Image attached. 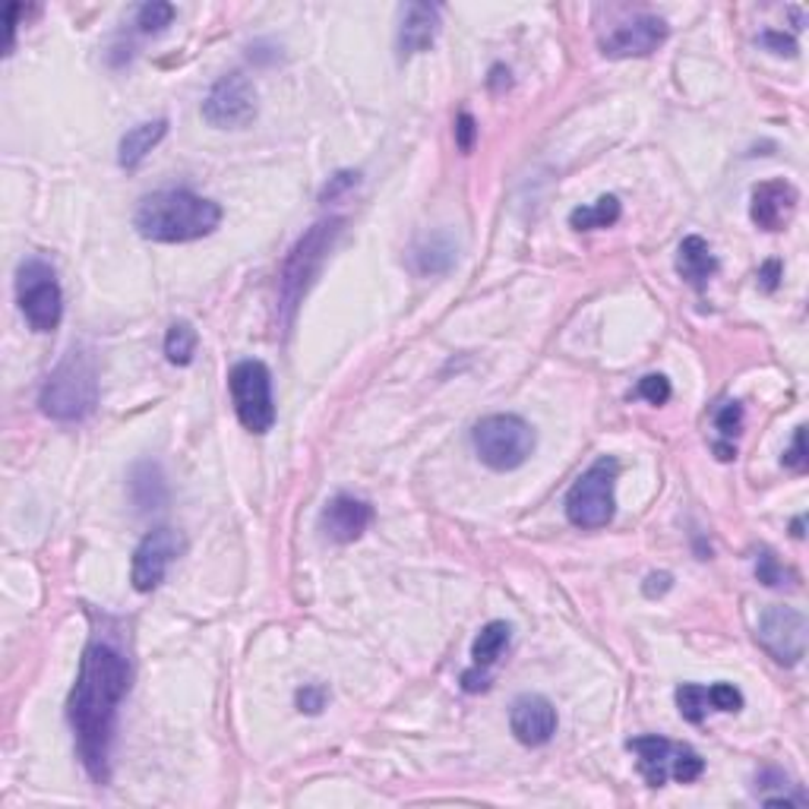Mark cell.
<instances>
[{"instance_id":"d4e9b609","label":"cell","mask_w":809,"mask_h":809,"mask_svg":"<svg viewBox=\"0 0 809 809\" xmlns=\"http://www.w3.org/2000/svg\"><path fill=\"white\" fill-rule=\"evenodd\" d=\"M756 579L768 589H794L797 585V572L787 570L785 563H778V557L772 550H759L756 557Z\"/></svg>"},{"instance_id":"d6986e66","label":"cell","mask_w":809,"mask_h":809,"mask_svg":"<svg viewBox=\"0 0 809 809\" xmlns=\"http://www.w3.org/2000/svg\"><path fill=\"white\" fill-rule=\"evenodd\" d=\"M677 272H680L692 288H699V291L709 285V279L718 272V260H714L709 240L699 238V235L683 238L680 250H677Z\"/></svg>"},{"instance_id":"5bb4252c","label":"cell","mask_w":809,"mask_h":809,"mask_svg":"<svg viewBox=\"0 0 809 809\" xmlns=\"http://www.w3.org/2000/svg\"><path fill=\"white\" fill-rule=\"evenodd\" d=\"M509 727L522 746H544L557 734V709L538 692H525L509 709Z\"/></svg>"},{"instance_id":"7402d4cb","label":"cell","mask_w":809,"mask_h":809,"mask_svg":"<svg viewBox=\"0 0 809 809\" xmlns=\"http://www.w3.org/2000/svg\"><path fill=\"white\" fill-rule=\"evenodd\" d=\"M509 643H513V629H509V623L494 619V623H487V626L477 633L475 645H472V661H475V667H481V670H490V667L500 661L503 651L509 648Z\"/></svg>"},{"instance_id":"74e56055","label":"cell","mask_w":809,"mask_h":809,"mask_svg":"<svg viewBox=\"0 0 809 809\" xmlns=\"http://www.w3.org/2000/svg\"><path fill=\"white\" fill-rule=\"evenodd\" d=\"M778 279H781V262L768 260L759 269V285L762 291H775L778 288Z\"/></svg>"},{"instance_id":"484cf974","label":"cell","mask_w":809,"mask_h":809,"mask_svg":"<svg viewBox=\"0 0 809 809\" xmlns=\"http://www.w3.org/2000/svg\"><path fill=\"white\" fill-rule=\"evenodd\" d=\"M677 709H680V714H683L687 721H692V724L705 721V714L712 709V702H709V687L683 683V687L677 690Z\"/></svg>"},{"instance_id":"cb8c5ba5","label":"cell","mask_w":809,"mask_h":809,"mask_svg":"<svg viewBox=\"0 0 809 809\" xmlns=\"http://www.w3.org/2000/svg\"><path fill=\"white\" fill-rule=\"evenodd\" d=\"M196 345H199V335L193 330L187 320H177L165 335V357L174 367H187L196 355Z\"/></svg>"},{"instance_id":"1f68e13d","label":"cell","mask_w":809,"mask_h":809,"mask_svg":"<svg viewBox=\"0 0 809 809\" xmlns=\"http://www.w3.org/2000/svg\"><path fill=\"white\" fill-rule=\"evenodd\" d=\"M326 699H330V692L323 683H308L304 690H298V712L320 714L326 709Z\"/></svg>"},{"instance_id":"9a60e30c","label":"cell","mask_w":809,"mask_h":809,"mask_svg":"<svg viewBox=\"0 0 809 809\" xmlns=\"http://www.w3.org/2000/svg\"><path fill=\"white\" fill-rule=\"evenodd\" d=\"M370 522H374V506L360 497H352V494H338L320 513V528L335 544L357 541Z\"/></svg>"},{"instance_id":"e0dca14e","label":"cell","mask_w":809,"mask_h":809,"mask_svg":"<svg viewBox=\"0 0 809 809\" xmlns=\"http://www.w3.org/2000/svg\"><path fill=\"white\" fill-rule=\"evenodd\" d=\"M440 32V7L436 3H408L399 23V57L408 61L436 42Z\"/></svg>"},{"instance_id":"f1b7e54d","label":"cell","mask_w":809,"mask_h":809,"mask_svg":"<svg viewBox=\"0 0 809 809\" xmlns=\"http://www.w3.org/2000/svg\"><path fill=\"white\" fill-rule=\"evenodd\" d=\"M709 702H712L714 712L737 714L743 709V692L734 683H714V687H709Z\"/></svg>"},{"instance_id":"ba28073f","label":"cell","mask_w":809,"mask_h":809,"mask_svg":"<svg viewBox=\"0 0 809 809\" xmlns=\"http://www.w3.org/2000/svg\"><path fill=\"white\" fill-rule=\"evenodd\" d=\"M626 746L629 753H636L639 775L648 781V787H665L667 778L680 785H692L705 772V759L687 743H670L667 737L648 734V737L629 740Z\"/></svg>"},{"instance_id":"8992f818","label":"cell","mask_w":809,"mask_h":809,"mask_svg":"<svg viewBox=\"0 0 809 809\" xmlns=\"http://www.w3.org/2000/svg\"><path fill=\"white\" fill-rule=\"evenodd\" d=\"M17 301L25 323L35 333H54L64 320V291L57 285L54 266L39 257H29L17 269Z\"/></svg>"},{"instance_id":"5b68a950","label":"cell","mask_w":809,"mask_h":809,"mask_svg":"<svg viewBox=\"0 0 809 809\" xmlns=\"http://www.w3.org/2000/svg\"><path fill=\"white\" fill-rule=\"evenodd\" d=\"M477 455L494 472H516L535 453V430L519 414H487L472 433Z\"/></svg>"},{"instance_id":"e575fe53","label":"cell","mask_w":809,"mask_h":809,"mask_svg":"<svg viewBox=\"0 0 809 809\" xmlns=\"http://www.w3.org/2000/svg\"><path fill=\"white\" fill-rule=\"evenodd\" d=\"M762 45L772 48L775 54H787V57L797 54V42H794L790 35H781V32H765V35H762Z\"/></svg>"},{"instance_id":"603a6c76","label":"cell","mask_w":809,"mask_h":809,"mask_svg":"<svg viewBox=\"0 0 809 809\" xmlns=\"http://www.w3.org/2000/svg\"><path fill=\"white\" fill-rule=\"evenodd\" d=\"M619 215H623V206H619L617 196H601L592 206H579L570 213V225L575 231H595V228H611L617 225Z\"/></svg>"},{"instance_id":"836d02e7","label":"cell","mask_w":809,"mask_h":809,"mask_svg":"<svg viewBox=\"0 0 809 809\" xmlns=\"http://www.w3.org/2000/svg\"><path fill=\"white\" fill-rule=\"evenodd\" d=\"M475 140H477L475 118H472L468 111H462V115L455 118V145H459L462 152H472V149H475Z\"/></svg>"},{"instance_id":"2e32d148","label":"cell","mask_w":809,"mask_h":809,"mask_svg":"<svg viewBox=\"0 0 809 809\" xmlns=\"http://www.w3.org/2000/svg\"><path fill=\"white\" fill-rule=\"evenodd\" d=\"M800 193L790 181H762L753 187L749 215L762 231H781L797 213Z\"/></svg>"},{"instance_id":"44dd1931","label":"cell","mask_w":809,"mask_h":809,"mask_svg":"<svg viewBox=\"0 0 809 809\" xmlns=\"http://www.w3.org/2000/svg\"><path fill=\"white\" fill-rule=\"evenodd\" d=\"M411 260L421 276H443L455 266V244L446 235H433L414 247Z\"/></svg>"},{"instance_id":"7a4b0ae2","label":"cell","mask_w":809,"mask_h":809,"mask_svg":"<svg viewBox=\"0 0 809 809\" xmlns=\"http://www.w3.org/2000/svg\"><path fill=\"white\" fill-rule=\"evenodd\" d=\"M222 222V206L191 191H159L145 196L133 215L140 238L152 244H187L209 238Z\"/></svg>"},{"instance_id":"8d00e7d4","label":"cell","mask_w":809,"mask_h":809,"mask_svg":"<svg viewBox=\"0 0 809 809\" xmlns=\"http://www.w3.org/2000/svg\"><path fill=\"white\" fill-rule=\"evenodd\" d=\"M670 585H673V575H670V572H651V575L645 579V595L648 597L665 595Z\"/></svg>"},{"instance_id":"f546056e","label":"cell","mask_w":809,"mask_h":809,"mask_svg":"<svg viewBox=\"0 0 809 809\" xmlns=\"http://www.w3.org/2000/svg\"><path fill=\"white\" fill-rule=\"evenodd\" d=\"M636 396L651 404H665L667 399H670V382H667V377H661V374H648V377L639 380Z\"/></svg>"},{"instance_id":"4fadbf2b","label":"cell","mask_w":809,"mask_h":809,"mask_svg":"<svg viewBox=\"0 0 809 809\" xmlns=\"http://www.w3.org/2000/svg\"><path fill=\"white\" fill-rule=\"evenodd\" d=\"M667 42V23L661 17H636L629 23L617 25L607 39H601V54L604 57H648Z\"/></svg>"},{"instance_id":"277c9868","label":"cell","mask_w":809,"mask_h":809,"mask_svg":"<svg viewBox=\"0 0 809 809\" xmlns=\"http://www.w3.org/2000/svg\"><path fill=\"white\" fill-rule=\"evenodd\" d=\"M39 404L54 421H64V424L86 421L98 404L96 357L83 348H73L71 355L51 370V377L42 386Z\"/></svg>"},{"instance_id":"d590c367","label":"cell","mask_w":809,"mask_h":809,"mask_svg":"<svg viewBox=\"0 0 809 809\" xmlns=\"http://www.w3.org/2000/svg\"><path fill=\"white\" fill-rule=\"evenodd\" d=\"M490 687V677H487V670H481V667H472V670H465L462 673V690L465 692H484Z\"/></svg>"},{"instance_id":"52a82bcc","label":"cell","mask_w":809,"mask_h":809,"mask_svg":"<svg viewBox=\"0 0 809 809\" xmlns=\"http://www.w3.org/2000/svg\"><path fill=\"white\" fill-rule=\"evenodd\" d=\"M617 475L619 465L604 455L572 484L570 494H567V519L575 528L595 531V528L611 525L614 513H617V500H614Z\"/></svg>"},{"instance_id":"30bf717a","label":"cell","mask_w":809,"mask_h":809,"mask_svg":"<svg viewBox=\"0 0 809 809\" xmlns=\"http://www.w3.org/2000/svg\"><path fill=\"white\" fill-rule=\"evenodd\" d=\"M756 643L781 667H797L807 655V617L785 604H772L759 614Z\"/></svg>"},{"instance_id":"4dcf8cb0","label":"cell","mask_w":809,"mask_h":809,"mask_svg":"<svg viewBox=\"0 0 809 809\" xmlns=\"http://www.w3.org/2000/svg\"><path fill=\"white\" fill-rule=\"evenodd\" d=\"M357 184H360V174L357 171H338L335 177H330V184L320 191V203H335L338 196H345Z\"/></svg>"},{"instance_id":"83f0119b","label":"cell","mask_w":809,"mask_h":809,"mask_svg":"<svg viewBox=\"0 0 809 809\" xmlns=\"http://www.w3.org/2000/svg\"><path fill=\"white\" fill-rule=\"evenodd\" d=\"M743 428V404L724 402L714 411V430L721 433V440H734Z\"/></svg>"},{"instance_id":"ac0fdd59","label":"cell","mask_w":809,"mask_h":809,"mask_svg":"<svg viewBox=\"0 0 809 809\" xmlns=\"http://www.w3.org/2000/svg\"><path fill=\"white\" fill-rule=\"evenodd\" d=\"M168 133V120L159 118V120H143V123H137V127H130L123 137H120V145H118V165L127 168V171H133V168L143 162L145 155L155 149V145L165 140Z\"/></svg>"},{"instance_id":"8fae6325","label":"cell","mask_w":809,"mask_h":809,"mask_svg":"<svg viewBox=\"0 0 809 809\" xmlns=\"http://www.w3.org/2000/svg\"><path fill=\"white\" fill-rule=\"evenodd\" d=\"M203 118L215 130H244L257 118V89L244 73H228L203 98Z\"/></svg>"},{"instance_id":"ffe728a7","label":"cell","mask_w":809,"mask_h":809,"mask_svg":"<svg viewBox=\"0 0 809 809\" xmlns=\"http://www.w3.org/2000/svg\"><path fill=\"white\" fill-rule=\"evenodd\" d=\"M130 497L133 503L149 513V509H159V506H165L168 500V484H165V475H162V468L155 465V462H137L133 465V472H130Z\"/></svg>"},{"instance_id":"f35d334b","label":"cell","mask_w":809,"mask_h":809,"mask_svg":"<svg viewBox=\"0 0 809 809\" xmlns=\"http://www.w3.org/2000/svg\"><path fill=\"white\" fill-rule=\"evenodd\" d=\"M794 538H803V516L794 519Z\"/></svg>"},{"instance_id":"3957f363","label":"cell","mask_w":809,"mask_h":809,"mask_svg":"<svg viewBox=\"0 0 809 809\" xmlns=\"http://www.w3.org/2000/svg\"><path fill=\"white\" fill-rule=\"evenodd\" d=\"M342 228H345V218H338V215L323 218V222L310 225L301 240L288 250L282 272H279V316L285 326L294 320V310L301 308L310 285L316 282V276L330 257L333 244L342 235Z\"/></svg>"},{"instance_id":"7c38bea8","label":"cell","mask_w":809,"mask_h":809,"mask_svg":"<svg viewBox=\"0 0 809 809\" xmlns=\"http://www.w3.org/2000/svg\"><path fill=\"white\" fill-rule=\"evenodd\" d=\"M184 538H181V531H174V528H155V531H149L143 541L137 544L133 550V560H130V582H133V589L140 592V595H149V592H155L162 582H165L168 570H171V563L184 553Z\"/></svg>"},{"instance_id":"6da1fadb","label":"cell","mask_w":809,"mask_h":809,"mask_svg":"<svg viewBox=\"0 0 809 809\" xmlns=\"http://www.w3.org/2000/svg\"><path fill=\"white\" fill-rule=\"evenodd\" d=\"M130 690V658L105 636H93L79 673L73 683L67 718H71L76 749L83 768L96 785L111 781V743L118 731V712Z\"/></svg>"},{"instance_id":"4316f807","label":"cell","mask_w":809,"mask_h":809,"mask_svg":"<svg viewBox=\"0 0 809 809\" xmlns=\"http://www.w3.org/2000/svg\"><path fill=\"white\" fill-rule=\"evenodd\" d=\"M174 20V7L165 3V0H152V3H143L140 10H137V29L143 32V35H159V32H165L168 25Z\"/></svg>"},{"instance_id":"d6a6232c","label":"cell","mask_w":809,"mask_h":809,"mask_svg":"<svg viewBox=\"0 0 809 809\" xmlns=\"http://www.w3.org/2000/svg\"><path fill=\"white\" fill-rule=\"evenodd\" d=\"M785 465L794 472H807V428L794 430V440L785 453Z\"/></svg>"},{"instance_id":"9c48e42d","label":"cell","mask_w":809,"mask_h":809,"mask_svg":"<svg viewBox=\"0 0 809 809\" xmlns=\"http://www.w3.org/2000/svg\"><path fill=\"white\" fill-rule=\"evenodd\" d=\"M231 402L238 421L250 433H269L276 424V399H272V374L262 360H240L228 374Z\"/></svg>"}]
</instances>
